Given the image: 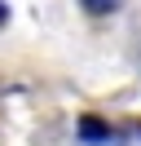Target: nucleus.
Returning a JSON list of instances; mask_svg holds the SVG:
<instances>
[{"mask_svg":"<svg viewBox=\"0 0 141 146\" xmlns=\"http://www.w3.org/2000/svg\"><path fill=\"white\" fill-rule=\"evenodd\" d=\"M79 137H84V142H110L115 128H110V124H101L97 115H84V119H79Z\"/></svg>","mask_w":141,"mask_h":146,"instance_id":"1","label":"nucleus"},{"mask_svg":"<svg viewBox=\"0 0 141 146\" xmlns=\"http://www.w3.org/2000/svg\"><path fill=\"white\" fill-rule=\"evenodd\" d=\"M5 22H9V5L0 0V27H5Z\"/></svg>","mask_w":141,"mask_h":146,"instance_id":"3","label":"nucleus"},{"mask_svg":"<svg viewBox=\"0 0 141 146\" xmlns=\"http://www.w3.org/2000/svg\"><path fill=\"white\" fill-rule=\"evenodd\" d=\"M88 13H110V0H84Z\"/></svg>","mask_w":141,"mask_h":146,"instance_id":"2","label":"nucleus"}]
</instances>
